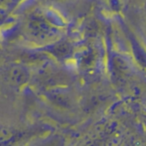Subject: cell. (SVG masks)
Instances as JSON below:
<instances>
[{"label":"cell","instance_id":"1","mask_svg":"<svg viewBox=\"0 0 146 146\" xmlns=\"http://www.w3.org/2000/svg\"><path fill=\"white\" fill-rule=\"evenodd\" d=\"M26 30L28 35L35 40L43 42L54 39L58 35L59 30L46 17L35 15L30 17Z\"/></svg>","mask_w":146,"mask_h":146},{"label":"cell","instance_id":"2","mask_svg":"<svg viewBox=\"0 0 146 146\" xmlns=\"http://www.w3.org/2000/svg\"><path fill=\"white\" fill-rule=\"evenodd\" d=\"M131 46L133 57L137 63L146 69V50L145 48L140 45V43L135 39L131 38Z\"/></svg>","mask_w":146,"mask_h":146},{"label":"cell","instance_id":"3","mask_svg":"<svg viewBox=\"0 0 146 146\" xmlns=\"http://www.w3.org/2000/svg\"><path fill=\"white\" fill-rule=\"evenodd\" d=\"M8 20H9L8 10L0 7V28L5 25L7 23Z\"/></svg>","mask_w":146,"mask_h":146},{"label":"cell","instance_id":"4","mask_svg":"<svg viewBox=\"0 0 146 146\" xmlns=\"http://www.w3.org/2000/svg\"><path fill=\"white\" fill-rule=\"evenodd\" d=\"M19 0H0V7L9 10L18 3Z\"/></svg>","mask_w":146,"mask_h":146},{"label":"cell","instance_id":"5","mask_svg":"<svg viewBox=\"0 0 146 146\" xmlns=\"http://www.w3.org/2000/svg\"><path fill=\"white\" fill-rule=\"evenodd\" d=\"M109 5H111L113 10L119 11V0H109Z\"/></svg>","mask_w":146,"mask_h":146}]
</instances>
